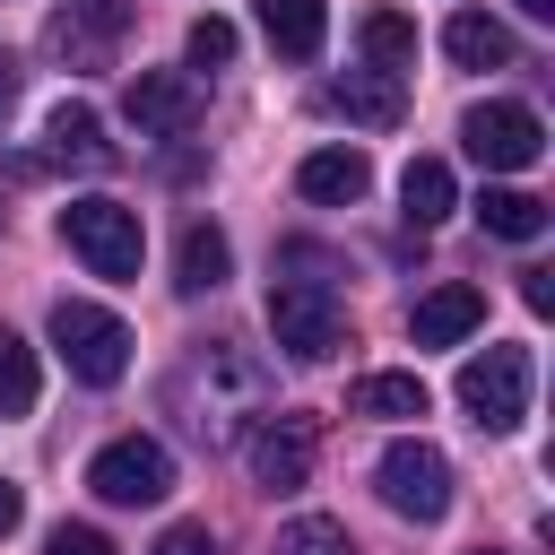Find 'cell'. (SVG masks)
<instances>
[{
    "label": "cell",
    "instance_id": "obj_1",
    "mask_svg": "<svg viewBox=\"0 0 555 555\" xmlns=\"http://www.w3.org/2000/svg\"><path fill=\"white\" fill-rule=\"evenodd\" d=\"M269 338L295 356V364H321L347 347V304L330 278H278L269 286Z\"/></svg>",
    "mask_w": 555,
    "mask_h": 555
},
{
    "label": "cell",
    "instance_id": "obj_2",
    "mask_svg": "<svg viewBox=\"0 0 555 555\" xmlns=\"http://www.w3.org/2000/svg\"><path fill=\"white\" fill-rule=\"evenodd\" d=\"M61 243H69L95 278H139V260H147L139 208H121V199H104V191H87V199L61 208Z\"/></svg>",
    "mask_w": 555,
    "mask_h": 555
},
{
    "label": "cell",
    "instance_id": "obj_3",
    "mask_svg": "<svg viewBox=\"0 0 555 555\" xmlns=\"http://www.w3.org/2000/svg\"><path fill=\"white\" fill-rule=\"evenodd\" d=\"M52 347H61V364H69L87 390H113V382L130 373V330H121V312H104V304L61 295V304H52Z\"/></svg>",
    "mask_w": 555,
    "mask_h": 555
},
{
    "label": "cell",
    "instance_id": "obj_4",
    "mask_svg": "<svg viewBox=\"0 0 555 555\" xmlns=\"http://www.w3.org/2000/svg\"><path fill=\"white\" fill-rule=\"evenodd\" d=\"M373 486H382V503H390L399 520H416V529H434V520L451 512V460H442L425 434H399V442L373 460Z\"/></svg>",
    "mask_w": 555,
    "mask_h": 555
},
{
    "label": "cell",
    "instance_id": "obj_5",
    "mask_svg": "<svg viewBox=\"0 0 555 555\" xmlns=\"http://www.w3.org/2000/svg\"><path fill=\"white\" fill-rule=\"evenodd\" d=\"M460 408L486 425V434H512L529 416V347H486L460 364Z\"/></svg>",
    "mask_w": 555,
    "mask_h": 555
},
{
    "label": "cell",
    "instance_id": "obj_6",
    "mask_svg": "<svg viewBox=\"0 0 555 555\" xmlns=\"http://www.w3.org/2000/svg\"><path fill=\"white\" fill-rule=\"evenodd\" d=\"M87 486L104 503H165L173 494V451L156 434H113L95 460H87Z\"/></svg>",
    "mask_w": 555,
    "mask_h": 555
},
{
    "label": "cell",
    "instance_id": "obj_7",
    "mask_svg": "<svg viewBox=\"0 0 555 555\" xmlns=\"http://www.w3.org/2000/svg\"><path fill=\"white\" fill-rule=\"evenodd\" d=\"M460 139H468V156H477L486 173H529V165L546 156V121H538L529 104H468Z\"/></svg>",
    "mask_w": 555,
    "mask_h": 555
},
{
    "label": "cell",
    "instance_id": "obj_8",
    "mask_svg": "<svg viewBox=\"0 0 555 555\" xmlns=\"http://www.w3.org/2000/svg\"><path fill=\"white\" fill-rule=\"evenodd\" d=\"M243 460H251V477H260L269 494H295V486L312 477V416H269V425H251Z\"/></svg>",
    "mask_w": 555,
    "mask_h": 555
},
{
    "label": "cell",
    "instance_id": "obj_9",
    "mask_svg": "<svg viewBox=\"0 0 555 555\" xmlns=\"http://www.w3.org/2000/svg\"><path fill=\"white\" fill-rule=\"evenodd\" d=\"M121 104H130L139 139H191V121H199V95H191V78H173V69H139Z\"/></svg>",
    "mask_w": 555,
    "mask_h": 555
},
{
    "label": "cell",
    "instance_id": "obj_10",
    "mask_svg": "<svg viewBox=\"0 0 555 555\" xmlns=\"http://www.w3.org/2000/svg\"><path fill=\"white\" fill-rule=\"evenodd\" d=\"M295 191L321 199V208H356V199L373 191V165H364V147H312V156L295 165Z\"/></svg>",
    "mask_w": 555,
    "mask_h": 555
},
{
    "label": "cell",
    "instance_id": "obj_11",
    "mask_svg": "<svg viewBox=\"0 0 555 555\" xmlns=\"http://www.w3.org/2000/svg\"><path fill=\"white\" fill-rule=\"evenodd\" d=\"M121 26H130V0H69V9L52 17V52H69V61H104Z\"/></svg>",
    "mask_w": 555,
    "mask_h": 555
},
{
    "label": "cell",
    "instance_id": "obj_12",
    "mask_svg": "<svg viewBox=\"0 0 555 555\" xmlns=\"http://www.w3.org/2000/svg\"><path fill=\"white\" fill-rule=\"evenodd\" d=\"M321 104H330V113H347L356 130H399V113H408L399 78H382V69H373V78H356V69H347V78H330V87H321Z\"/></svg>",
    "mask_w": 555,
    "mask_h": 555
},
{
    "label": "cell",
    "instance_id": "obj_13",
    "mask_svg": "<svg viewBox=\"0 0 555 555\" xmlns=\"http://www.w3.org/2000/svg\"><path fill=\"white\" fill-rule=\"evenodd\" d=\"M477 321H486V295H477V286H434V295L408 312V338H416V347H460Z\"/></svg>",
    "mask_w": 555,
    "mask_h": 555
},
{
    "label": "cell",
    "instance_id": "obj_14",
    "mask_svg": "<svg viewBox=\"0 0 555 555\" xmlns=\"http://www.w3.org/2000/svg\"><path fill=\"white\" fill-rule=\"evenodd\" d=\"M234 278V243L217 234V225H182V243H173V286L182 295H217Z\"/></svg>",
    "mask_w": 555,
    "mask_h": 555
},
{
    "label": "cell",
    "instance_id": "obj_15",
    "mask_svg": "<svg viewBox=\"0 0 555 555\" xmlns=\"http://www.w3.org/2000/svg\"><path fill=\"white\" fill-rule=\"evenodd\" d=\"M442 52H451L460 69H512V26L486 17V9H460V17L442 26Z\"/></svg>",
    "mask_w": 555,
    "mask_h": 555
},
{
    "label": "cell",
    "instance_id": "obj_16",
    "mask_svg": "<svg viewBox=\"0 0 555 555\" xmlns=\"http://www.w3.org/2000/svg\"><path fill=\"white\" fill-rule=\"evenodd\" d=\"M43 139H52V165H87V173L113 165V139H104V121H95L87 104H61V113L43 121Z\"/></svg>",
    "mask_w": 555,
    "mask_h": 555
},
{
    "label": "cell",
    "instance_id": "obj_17",
    "mask_svg": "<svg viewBox=\"0 0 555 555\" xmlns=\"http://www.w3.org/2000/svg\"><path fill=\"white\" fill-rule=\"evenodd\" d=\"M260 35H269L286 61H312L321 35H330V9H321V0H260Z\"/></svg>",
    "mask_w": 555,
    "mask_h": 555
},
{
    "label": "cell",
    "instance_id": "obj_18",
    "mask_svg": "<svg viewBox=\"0 0 555 555\" xmlns=\"http://www.w3.org/2000/svg\"><path fill=\"white\" fill-rule=\"evenodd\" d=\"M451 199H460V191H451V165H442V156H408V173H399V217H408V225H442Z\"/></svg>",
    "mask_w": 555,
    "mask_h": 555
},
{
    "label": "cell",
    "instance_id": "obj_19",
    "mask_svg": "<svg viewBox=\"0 0 555 555\" xmlns=\"http://www.w3.org/2000/svg\"><path fill=\"white\" fill-rule=\"evenodd\" d=\"M356 43H364V61H373L382 78L416 69V17H399V9H373V17L356 26Z\"/></svg>",
    "mask_w": 555,
    "mask_h": 555
},
{
    "label": "cell",
    "instance_id": "obj_20",
    "mask_svg": "<svg viewBox=\"0 0 555 555\" xmlns=\"http://www.w3.org/2000/svg\"><path fill=\"white\" fill-rule=\"evenodd\" d=\"M347 408L399 425V416H425V382H416V373H364V382L347 390Z\"/></svg>",
    "mask_w": 555,
    "mask_h": 555
},
{
    "label": "cell",
    "instance_id": "obj_21",
    "mask_svg": "<svg viewBox=\"0 0 555 555\" xmlns=\"http://www.w3.org/2000/svg\"><path fill=\"white\" fill-rule=\"evenodd\" d=\"M477 225H486V234H503V243H538V234H546V199H529V191H503V182H494V191L477 199Z\"/></svg>",
    "mask_w": 555,
    "mask_h": 555
},
{
    "label": "cell",
    "instance_id": "obj_22",
    "mask_svg": "<svg viewBox=\"0 0 555 555\" xmlns=\"http://www.w3.org/2000/svg\"><path fill=\"white\" fill-rule=\"evenodd\" d=\"M35 390H43L35 347H26L17 330H0V425H9V416H26V408H35Z\"/></svg>",
    "mask_w": 555,
    "mask_h": 555
},
{
    "label": "cell",
    "instance_id": "obj_23",
    "mask_svg": "<svg viewBox=\"0 0 555 555\" xmlns=\"http://www.w3.org/2000/svg\"><path fill=\"white\" fill-rule=\"evenodd\" d=\"M269 555H356V538H347V520L304 512V520H286V529H278V546H269Z\"/></svg>",
    "mask_w": 555,
    "mask_h": 555
},
{
    "label": "cell",
    "instance_id": "obj_24",
    "mask_svg": "<svg viewBox=\"0 0 555 555\" xmlns=\"http://www.w3.org/2000/svg\"><path fill=\"white\" fill-rule=\"evenodd\" d=\"M182 52H191V69H225V61H234V26H225V17H191Z\"/></svg>",
    "mask_w": 555,
    "mask_h": 555
},
{
    "label": "cell",
    "instance_id": "obj_25",
    "mask_svg": "<svg viewBox=\"0 0 555 555\" xmlns=\"http://www.w3.org/2000/svg\"><path fill=\"white\" fill-rule=\"evenodd\" d=\"M43 555H113V538H104V529H87V520H61V529L43 538Z\"/></svg>",
    "mask_w": 555,
    "mask_h": 555
},
{
    "label": "cell",
    "instance_id": "obj_26",
    "mask_svg": "<svg viewBox=\"0 0 555 555\" xmlns=\"http://www.w3.org/2000/svg\"><path fill=\"white\" fill-rule=\"evenodd\" d=\"M156 555H217V538H208V520H173L156 538Z\"/></svg>",
    "mask_w": 555,
    "mask_h": 555
},
{
    "label": "cell",
    "instance_id": "obj_27",
    "mask_svg": "<svg viewBox=\"0 0 555 555\" xmlns=\"http://www.w3.org/2000/svg\"><path fill=\"white\" fill-rule=\"evenodd\" d=\"M520 304H529V312H555V278H546V269H520Z\"/></svg>",
    "mask_w": 555,
    "mask_h": 555
},
{
    "label": "cell",
    "instance_id": "obj_28",
    "mask_svg": "<svg viewBox=\"0 0 555 555\" xmlns=\"http://www.w3.org/2000/svg\"><path fill=\"white\" fill-rule=\"evenodd\" d=\"M17 512H26V503H17V486H9V477H0V538H9V529H17Z\"/></svg>",
    "mask_w": 555,
    "mask_h": 555
},
{
    "label": "cell",
    "instance_id": "obj_29",
    "mask_svg": "<svg viewBox=\"0 0 555 555\" xmlns=\"http://www.w3.org/2000/svg\"><path fill=\"white\" fill-rule=\"evenodd\" d=\"M520 17H555V0H520Z\"/></svg>",
    "mask_w": 555,
    "mask_h": 555
},
{
    "label": "cell",
    "instance_id": "obj_30",
    "mask_svg": "<svg viewBox=\"0 0 555 555\" xmlns=\"http://www.w3.org/2000/svg\"><path fill=\"white\" fill-rule=\"evenodd\" d=\"M9 95H17V78H9V69H0V113H9Z\"/></svg>",
    "mask_w": 555,
    "mask_h": 555
},
{
    "label": "cell",
    "instance_id": "obj_31",
    "mask_svg": "<svg viewBox=\"0 0 555 555\" xmlns=\"http://www.w3.org/2000/svg\"><path fill=\"white\" fill-rule=\"evenodd\" d=\"M477 555H494V546H477Z\"/></svg>",
    "mask_w": 555,
    "mask_h": 555
}]
</instances>
